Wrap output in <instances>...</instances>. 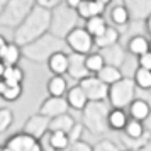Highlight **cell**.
Listing matches in <instances>:
<instances>
[{
  "label": "cell",
  "instance_id": "cell-16",
  "mask_svg": "<svg viewBox=\"0 0 151 151\" xmlns=\"http://www.w3.org/2000/svg\"><path fill=\"white\" fill-rule=\"evenodd\" d=\"M119 37H121L119 31H117L116 27H112V26H107L100 34L93 37V46H97L99 49L109 48V46H112V44L119 42Z\"/></svg>",
  "mask_w": 151,
  "mask_h": 151
},
{
  "label": "cell",
  "instance_id": "cell-8",
  "mask_svg": "<svg viewBox=\"0 0 151 151\" xmlns=\"http://www.w3.org/2000/svg\"><path fill=\"white\" fill-rule=\"evenodd\" d=\"M2 151H42L39 141L27 132L15 134L2 146Z\"/></svg>",
  "mask_w": 151,
  "mask_h": 151
},
{
  "label": "cell",
  "instance_id": "cell-29",
  "mask_svg": "<svg viewBox=\"0 0 151 151\" xmlns=\"http://www.w3.org/2000/svg\"><path fill=\"white\" fill-rule=\"evenodd\" d=\"M49 144L51 148L56 151H63L70 146V137L68 132H63V131H51V136H49Z\"/></svg>",
  "mask_w": 151,
  "mask_h": 151
},
{
  "label": "cell",
  "instance_id": "cell-19",
  "mask_svg": "<svg viewBox=\"0 0 151 151\" xmlns=\"http://www.w3.org/2000/svg\"><path fill=\"white\" fill-rule=\"evenodd\" d=\"M75 126V121L71 119L68 112H65V114H60V116L56 117H51L48 122V129L49 131H63V132H70L71 127Z\"/></svg>",
  "mask_w": 151,
  "mask_h": 151
},
{
  "label": "cell",
  "instance_id": "cell-10",
  "mask_svg": "<svg viewBox=\"0 0 151 151\" xmlns=\"http://www.w3.org/2000/svg\"><path fill=\"white\" fill-rule=\"evenodd\" d=\"M71 78L75 80H82L87 75H90L87 66H85V55H80V53H68V70H66Z\"/></svg>",
  "mask_w": 151,
  "mask_h": 151
},
{
  "label": "cell",
  "instance_id": "cell-33",
  "mask_svg": "<svg viewBox=\"0 0 151 151\" xmlns=\"http://www.w3.org/2000/svg\"><path fill=\"white\" fill-rule=\"evenodd\" d=\"M14 121V114L10 109H0V132H5L10 127V124Z\"/></svg>",
  "mask_w": 151,
  "mask_h": 151
},
{
  "label": "cell",
  "instance_id": "cell-39",
  "mask_svg": "<svg viewBox=\"0 0 151 151\" xmlns=\"http://www.w3.org/2000/svg\"><path fill=\"white\" fill-rule=\"evenodd\" d=\"M5 5H7V0H0V14H2V10H4Z\"/></svg>",
  "mask_w": 151,
  "mask_h": 151
},
{
  "label": "cell",
  "instance_id": "cell-11",
  "mask_svg": "<svg viewBox=\"0 0 151 151\" xmlns=\"http://www.w3.org/2000/svg\"><path fill=\"white\" fill-rule=\"evenodd\" d=\"M122 5L127 9L131 19H146L151 14V0H122Z\"/></svg>",
  "mask_w": 151,
  "mask_h": 151
},
{
  "label": "cell",
  "instance_id": "cell-3",
  "mask_svg": "<svg viewBox=\"0 0 151 151\" xmlns=\"http://www.w3.org/2000/svg\"><path fill=\"white\" fill-rule=\"evenodd\" d=\"M78 19H80V17L76 15L75 9L68 7L65 2H63V4L60 2V4H56L55 7L51 9L48 32L65 39L70 31L78 26Z\"/></svg>",
  "mask_w": 151,
  "mask_h": 151
},
{
  "label": "cell",
  "instance_id": "cell-4",
  "mask_svg": "<svg viewBox=\"0 0 151 151\" xmlns=\"http://www.w3.org/2000/svg\"><path fill=\"white\" fill-rule=\"evenodd\" d=\"M136 99V85L131 78H121L116 83L109 85V93L107 100L112 104V107L117 109H126L132 100Z\"/></svg>",
  "mask_w": 151,
  "mask_h": 151
},
{
  "label": "cell",
  "instance_id": "cell-18",
  "mask_svg": "<svg viewBox=\"0 0 151 151\" xmlns=\"http://www.w3.org/2000/svg\"><path fill=\"white\" fill-rule=\"evenodd\" d=\"M21 58H22L21 46H17L15 42H7V46L2 51L0 61L4 63L5 66H14V65H19Z\"/></svg>",
  "mask_w": 151,
  "mask_h": 151
},
{
  "label": "cell",
  "instance_id": "cell-6",
  "mask_svg": "<svg viewBox=\"0 0 151 151\" xmlns=\"http://www.w3.org/2000/svg\"><path fill=\"white\" fill-rule=\"evenodd\" d=\"M65 42H66V48H68L71 53L88 55L90 51L93 49V37L87 32V29L80 27V26L73 27L68 34H66Z\"/></svg>",
  "mask_w": 151,
  "mask_h": 151
},
{
  "label": "cell",
  "instance_id": "cell-30",
  "mask_svg": "<svg viewBox=\"0 0 151 151\" xmlns=\"http://www.w3.org/2000/svg\"><path fill=\"white\" fill-rule=\"evenodd\" d=\"M104 65H105V61H104V56L100 55V51L99 53H92L90 51L88 55H85V66H87L90 75H95Z\"/></svg>",
  "mask_w": 151,
  "mask_h": 151
},
{
  "label": "cell",
  "instance_id": "cell-31",
  "mask_svg": "<svg viewBox=\"0 0 151 151\" xmlns=\"http://www.w3.org/2000/svg\"><path fill=\"white\" fill-rule=\"evenodd\" d=\"M22 95V83H15V85H10V83H4L2 87V92H0V97L7 102H14L19 97Z\"/></svg>",
  "mask_w": 151,
  "mask_h": 151
},
{
  "label": "cell",
  "instance_id": "cell-22",
  "mask_svg": "<svg viewBox=\"0 0 151 151\" xmlns=\"http://www.w3.org/2000/svg\"><path fill=\"white\" fill-rule=\"evenodd\" d=\"M127 121H129V119H127V114H126L124 109L114 107L112 110L107 112V126H109L110 129H116V131L124 129V126H126Z\"/></svg>",
  "mask_w": 151,
  "mask_h": 151
},
{
  "label": "cell",
  "instance_id": "cell-23",
  "mask_svg": "<svg viewBox=\"0 0 151 151\" xmlns=\"http://www.w3.org/2000/svg\"><path fill=\"white\" fill-rule=\"evenodd\" d=\"M68 90V83L63 75H53L48 82V93L51 97H65Z\"/></svg>",
  "mask_w": 151,
  "mask_h": 151
},
{
  "label": "cell",
  "instance_id": "cell-12",
  "mask_svg": "<svg viewBox=\"0 0 151 151\" xmlns=\"http://www.w3.org/2000/svg\"><path fill=\"white\" fill-rule=\"evenodd\" d=\"M105 7L107 5H104L100 0H82L80 5L75 10H76V15L80 19L87 21L88 17H93V15H104Z\"/></svg>",
  "mask_w": 151,
  "mask_h": 151
},
{
  "label": "cell",
  "instance_id": "cell-14",
  "mask_svg": "<svg viewBox=\"0 0 151 151\" xmlns=\"http://www.w3.org/2000/svg\"><path fill=\"white\" fill-rule=\"evenodd\" d=\"M100 55L104 56L105 65H112V66H117V68H119L124 63V60H126V51H124V48L119 42L112 44L109 48L100 49Z\"/></svg>",
  "mask_w": 151,
  "mask_h": 151
},
{
  "label": "cell",
  "instance_id": "cell-28",
  "mask_svg": "<svg viewBox=\"0 0 151 151\" xmlns=\"http://www.w3.org/2000/svg\"><path fill=\"white\" fill-rule=\"evenodd\" d=\"M132 82L136 85V88H141V90H151V70H146V68H139L134 71V78Z\"/></svg>",
  "mask_w": 151,
  "mask_h": 151
},
{
  "label": "cell",
  "instance_id": "cell-24",
  "mask_svg": "<svg viewBox=\"0 0 151 151\" xmlns=\"http://www.w3.org/2000/svg\"><path fill=\"white\" fill-rule=\"evenodd\" d=\"M109 19L114 26H126V24H129L131 15H129V12H127V9L124 7L122 4H117V5H114V7L110 9Z\"/></svg>",
  "mask_w": 151,
  "mask_h": 151
},
{
  "label": "cell",
  "instance_id": "cell-13",
  "mask_svg": "<svg viewBox=\"0 0 151 151\" xmlns=\"http://www.w3.org/2000/svg\"><path fill=\"white\" fill-rule=\"evenodd\" d=\"M65 100H66L70 109H75V110H83L85 105L88 104V99H87V95H85V92L82 90L80 85H75V87L66 90Z\"/></svg>",
  "mask_w": 151,
  "mask_h": 151
},
{
  "label": "cell",
  "instance_id": "cell-5",
  "mask_svg": "<svg viewBox=\"0 0 151 151\" xmlns=\"http://www.w3.org/2000/svg\"><path fill=\"white\" fill-rule=\"evenodd\" d=\"M34 7V0H7V5L0 14V26L15 27Z\"/></svg>",
  "mask_w": 151,
  "mask_h": 151
},
{
  "label": "cell",
  "instance_id": "cell-37",
  "mask_svg": "<svg viewBox=\"0 0 151 151\" xmlns=\"http://www.w3.org/2000/svg\"><path fill=\"white\" fill-rule=\"evenodd\" d=\"M5 46H7V39L0 34V56H2V51H4V48H5Z\"/></svg>",
  "mask_w": 151,
  "mask_h": 151
},
{
  "label": "cell",
  "instance_id": "cell-21",
  "mask_svg": "<svg viewBox=\"0 0 151 151\" xmlns=\"http://www.w3.org/2000/svg\"><path fill=\"white\" fill-rule=\"evenodd\" d=\"M95 76L100 80V82L105 83V85H112V83H116L117 80H121V78H122V71L117 68V66H112V65H104L102 68L95 73Z\"/></svg>",
  "mask_w": 151,
  "mask_h": 151
},
{
  "label": "cell",
  "instance_id": "cell-34",
  "mask_svg": "<svg viewBox=\"0 0 151 151\" xmlns=\"http://www.w3.org/2000/svg\"><path fill=\"white\" fill-rule=\"evenodd\" d=\"M137 63H139L141 68L151 70V51H146V53L137 56Z\"/></svg>",
  "mask_w": 151,
  "mask_h": 151
},
{
  "label": "cell",
  "instance_id": "cell-1",
  "mask_svg": "<svg viewBox=\"0 0 151 151\" xmlns=\"http://www.w3.org/2000/svg\"><path fill=\"white\" fill-rule=\"evenodd\" d=\"M49 15L51 10L41 5H36L27 12V15L14 27V42L17 46H24L27 42L41 37L49 29Z\"/></svg>",
  "mask_w": 151,
  "mask_h": 151
},
{
  "label": "cell",
  "instance_id": "cell-26",
  "mask_svg": "<svg viewBox=\"0 0 151 151\" xmlns=\"http://www.w3.org/2000/svg\"><path fill=\"white\" fill-rule=\"evenodd\" d=\"M107 26H109V24H107V21H105L104 15H93V17H88V19L85 21V26H83V27L87 29V32H88L92 37H95V36L100 34Z\"/></svg>",
  "mask_w": 151,
  "mask_h": 151
},
{
  "label": "cell",
  "instance_id": "cell-25",
  "mask_svg": "<svg viewBox=\"0 0 151 151\" xmlns=\"http://www.w3.org/2000/svg\"><path fill=\"white\" fill-rule=\"evenodd\" d=\"M146 51H150V41L144 36H132L127 41V53H131V55L139 56Z\"/></svg>",
  "mask_w": 151,
  "mask_h": 151
},
{
  "label": "cell",
  "instance_id": "cell-20",
  "mask_svg": "<svg viewBox=\"0 0 151 151\" xmlns=\"http://www.w3.org/2000/svg\"><path fill=\"white\" fill-rule=\"evenodd\" d=\"M48 122H49V119L44 117V116H41V114L31 117V119L27 121V124H26V132L31 134V136H34L36 139H37L44 131L48 129Z\"/></svg>",
  "mask_w": 151,
  "mask_h": 151
},
{
  "label": "cell",
  "instance_id": "cell-35",
  "mask_svg": "<svg viewBox=\"0 0 151 151\" xmlns=\"http://www.w3.org/2000/svg\"><path fill=\"white\" fill-rule=\"evenodd\" d=\"M71 151H90V148L85 143H76L75 146L71 148Z\"/></svg>",
  "mask_w": 151,
  "mask_h": 151
},
{
  "label": "cell",
  "instance_id": "cell-27",
  "mask_svg": "<svg viewBox=\"0 0 151 151\" xmlns=\"http://www.w3.org/2000/svg\"><path fill=\"white\" fill-rule=\"evenodd\" d=\"M2 82H4V83H10V85L22 83V82H24V71H22V68H19V65H14V66H5L4 75H2Z\"/></svg>",
  "mask_w": 151,
  "mask_h": 151
},
{
  "label": "cell",
  "instance_id": "cell-7",
  "mask_svg": "<svg viewBox=\"0 0 151 151\" xmlns=\"http://www.w3.org/2000/svg\"><path fill=\"white\" fill-rule=\"evenodd\" d=\"M78 85L82 87L88 102H105L109 93V85L100 82L95 75H87L85 78L78 80Z\"/></svg>",
  "mask_w": 151,
  "mask_h": 151
},
{
  "label": "cell",
  "instance_id": "cell-40",
  "mask_svg": "<svg viewBox=\"0 0 151 151\" xmlns=\"http://www.w3.org/2000/svg\"><path fill=\"white\" fill-rule=\"evenodd\" d=\"M4 70H5V65L0 61V78H2V75H4Z\"/></svg>",
  "mask_w": 151,
  "mask_h": 151
},
{
  "label": "cell",
  "instance_id": "cell-42",
  "mask_svg": "<svg viewBox=\"0 0 151 151\" xmlns=\"http://www.w3.org/2000/svg\"><path fill=\"white\" fill-rule=\"evenodd\" d=\"M150 51H151V41H150Z\"/></svg>",
  "mask_w": 151,
  "mask_h": 151
},
{
  "label": "cell",
  "instance_id": "cell-41",
  "mask_svg": "<svg viewBox=\"0 0 151 151\" xmlns=\"http://www.w3.org/2000/svg\"><path fill=\"white\" fill-rule=\"evenodd\" d=\"M100 2H102L104 5H109V4H110V2H112V0H100Z\"/></svg>",
  "mask_w": 151,
  "mask_h": 151
},
{
  "label": "cell",
  "instance_id": "cell-38",
  "mask_svg": "<svg viewBox=\"0 0 151 151\" xmlns=\"http://www.w3.org/2000/svg\"><path fill=\"white\" fill-rule=\"evenodd\" d=\"M144 22H146V31H148V34L151 36V14L144 19Z\"/></svg>",
  "mask_w": 151,
  "mask_h": 151
},
{
  "label": "cell",
  "instance_id": "cell-9",
  "mask_svg": "<svg viewBox=\"0 0 151 151\" xmlns=\"http://www.w3.org/2000/svg\"><path fill=\"white\" fill-rule=\"evenodd\" d=\"M68 104L65 100V97H51L49 95L44 102L41 104V109H39V114L44 117H56L60 116V114H65V112H68Z\"/></svg>",
  "mask_w": 151,
  "mask_h": 151
},
{
  "label": "cell",
  "instance_id": "cell-32",
  "mask_svg": "<svg viewBox=\"0 0 151 151\" xmlns=\"http://www.w3.org/2000/svg\"><path fill=\"white\" fill-rule=\"evenodd\" d=\"M124 131H126L127 137H131V139H139V137L143 136V131H144L143 122H141V121H136V119H131V121L126 122Z\"/></svg>",
  "mask_w": 151,
  "mask_h": 151
},
{
  "label": "cell",
  "instance_id": "cell-36",
  "mask_svg": "<svg viewBox=\"0 0 151 151\" xmlns=\"http://www.w3.org/2000/svg\"><path fill=\"white\" fill-rule=\"evenodd\" d=\"M80 2H82V0H65V4H66L68 7H71V9H76L78 5H80Z\"/></svg>",
  "mask_w": 151,
  "mask_h": 151
},
{
  "label": "cell",
  "instance_id": "cell-17",
  "mask_svg": "<svg viewBox=\"0 0 151 151\" xmlns=\"http://www.w3.org/2000/svg\"><path fill=\"white\" fill-rule=\"evenodd\" d=\"M127 107H129V116L132 119H136V121H141V122L146 121L151 114L150 104L146 102V100H143V99H134Z\"/></svg>",
  "mask_w": 151,
  "mask_h": 151
},
{
  "label": "cell",
  "instance_id": "cell-15",
  "mask_svg": "<svg viewBox=\"0 0 151 151\" xmlns=\"http://www.w3.org/2000/svg\"><path fill=\"white\" fill-rule=\"evenodd\" d=\"M48 68L53 75H65L68 70V53L66 51H56L48 58Z\"/></svg>",
  "mask_w": 151,
  "mask_h": 151
},
{
  "label": "cell",
  "instance_id": "cell-43",
  "mask_svg": "<svg viewBox=\"0 0 151 151\" xmlns=\"http://www.w3.org/2000/svg\"><path fill=\"white\" fill-rule=\"evenodd\" d=\"M0 151H2V148H0Z\"/></svg>",
  "mask_w": 151,
  "mask_h": 151
},
{
  "label": "cell",
  "instance_id": "cell-2",
  "mask_svg": "<svg viewBox=\"0 0 151 151\" xmlns=\"http://www.w3.org/2000/svg\"><path fill=\"white\" fill-rule=\"evenodd\" d=\"M65 49H66L65 39L51 34V32H44L41 37H37L34 41L21 46L22 56H26L27 60H31V61H34V63L48 61V58L53 53H56V51H65Z\"/></svg>",
  "mask_w": 151,
  "mask_h": 151
}]
</instances>
